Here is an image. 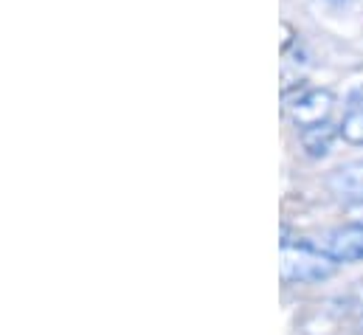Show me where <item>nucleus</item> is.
Listing matches in <instances>:
<instances>
[{"label":"nucleus","instance_id":"obj_7","mask_svg":"<svg viewBox=\"0 0 363 335\" xmlns=\"http://www.w3.org/2000/svg\"><path fill=\"white\" fill-rule=\"evenodd\" d=\"M293 43H296V31H293V26L287 20H281V54H287Z\"/></svg>","mask_w":363,"mask_h":335},{"label":"nucleus","instance_id":"obj_6","mask_svg":"<svg viewBox=\"0 0 363 335\" xmlns=\"http://www.w3.org/2000/svg\"><path fill=\"white\" fill-rule=\"evenodd\" d=\"M338 127H341V138L344 141L363 147V107H352Z\"/></svg>","mask_w":363,"mask_h":335},{"label":"nucleus","instance_id":"obj_10","mask_svg":"<svg viewBox=\"0 0 363 335\" xmlns=\"http://www.w3.org/2000/svg\"><path fill=\"white\" fill-rule=\"evenodd\" d=\"M361 296H363V282H361Z\"/></svg>","mask_w":363,"mask_h":335},{"label":"nucleus","instance_id":"obj_8","mask_svg":"<svg viewBox=\"0 0 363 335\" xmlns=\"http://www.w3.org/2000/svg\"><path fill=\"white\" fill-rule=\"evenodd\" d=\"M350 223H361L363 226V203H352L350 206Z\"/></svg>","mask_w":363,"mask_h":335},{"label":"nucleus","instance_id":"obj_2","mask_svg":"<svg viewBox=\"0 0 363 335\" xmlns=\"http://www.w3.org/2000/svg\"><path fill=\"white\" fill-rule=\"evenodd\" d=\"M281 99H284V116L290 119L293 127H298V133L330 121V116L335 110V96L327 87L296 84V90H284Z\"/></svg>","mask_w":363,"mask_h":335},{"label":"nucleus","instance_id":"obj_5","mask_svg":"<svg viewBox=\"0 0 363 335\" xmlns=\"http://www.w3.org/2000/svg\"><path fill=\"white\" fill-rule=\"evenodd\" d=\"M338 138H341V127L333 121H324V124H315L298 133V141L307 158H324Z\"/></svg>","mask_w":363,"mask_h":335},{"label":"nucleus","instance_id":"obj_9","mask_svg":"<svg viewBox=\"0 0 363 335\" xmlns=\"http://www.w3.org/2000/svg\"><path fill=\"white\" fill-rule=\"evenodd\" d=\"M330 3H335V6H344V3H350V0H330Z\"/></svg>","mask_w":363,"mask_h":335},{"label":"nucleus","instance_id":"obj_11","mask_svg":"<svg viewBox=\"0 0 363 335\" xmlns=\"http://www.w3.org/2000/svg\"><path fill=\"white\" fill-rule=\"evenodd\" d=\"M361 335H363V322H361Z\"/></svg>","mask_w":363,"mask_h":335},{"label":"nucleus","instance_id":"obj_3","mask_svg":"<svg viewBox=\"0 0 363 335\" xmlns=\"http://www.w3.org/2000/svg\"><path fill=\"white\" fill-rule=\"evenodd\" d=\"M318 246L341 265L363 262V226L361 223H347L341 229H333L318 240Z\"/></svg>","mask_w":363,"mask_h":335},{"label":"nucleus","instance_id":"obj_4","mask_svg":"<svg viewBox=\"0 0 363 335\" xmlns=\"http://www.w3.org/2000/svg\"><path fill=\"white\" fill-rule=\"evenodd\" d=\"M327 186L330 192L344 200L347 206L352 203H363V161L361 164H347V167L335 169L330 177H327Z\"/></svg>","mask_w":363,"mask_h":335},{"label":"nucleus","instance_id":"obj_1","mask_svg":"<svg viewBox=\"0 0 363 335\" xmlns=\"http://www.w3.org/2000/svg\"><path fill=\"white\" fill-rule=\"evenodd\" d=\"M338 268H341V262H335L318 243L290 240L287 231L281 234V243H279V279H281V285H315V282L335 276Z\"/></svg>","mask_w":363,"mask_h":335}]
</instances>
